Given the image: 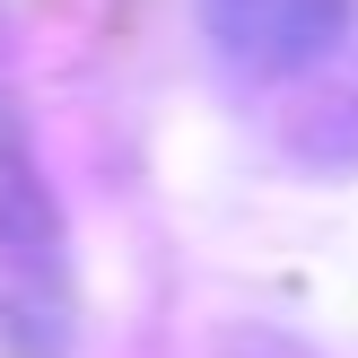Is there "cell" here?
Masks as SVG:
<instances>
[{
  "mask_svg": "<svg viewBox=\"0 0 358 358\" xmlns=\"http://www.w3.org/2000/svg\"><path fill=\"white\" fill-rule=\"evenodd\" d=\"M70 341H79L70 227L44 184L27 105L0 87V358H70Z\"/></svg>",
  "mask_w": 358,
  "mask_h": 358,
  "instance_id": "obj_1",
  "label": "cell"
},
{
  "mask_svg": "<svg viewBox=\"0 0 358 358\" xmlns=\"http://www.w3.org/2000/svg\"><path fill=\"white\" fill-rule=\"evenodd\" d=\"M358 0H210V35L236 70L280 79V70H306L315 52H332L350 35Z\"/></svg>",
  "mask_w": 358,
  "mask_h": 358,
  "instance_id": "obj_2",
  "label": "cell"
}]
</instances>
